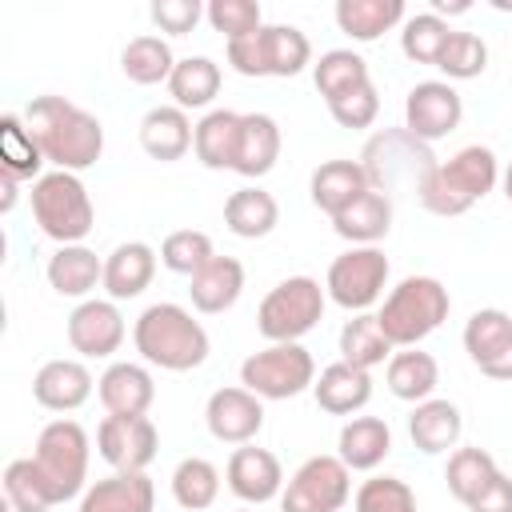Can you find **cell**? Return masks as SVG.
<instances>
[{"label": "cell", "mask_w": 512, "mask_h": 512, "mask_svg": "<svg viewBox=\"0 0 512 512\" xmlns=\"http://www.w3.org/2000/svg\"><path fill=\"white\" fill-rule=\"evenodd\" d=\"M24 120L40 140L44 160L60 172L80 176L104 156V124L64 96H32V104L24 108Z\"/></svg>", "instance_id": "6da1fadb"}, {"label": "cell", "mask_w": 512, "mask_h": 512, "mask_svg": "<svg viewBox=\"0 0 512 512\" xmlns=\"http://www.w3.org/2000/svg\"><path fill=\"white\" fill-rule=\"evenodd\" d=\"M132 344H136L140 360L160 372H192L208 360V348H212L208 328L184 304H172V300L148 304L136 316Z\"/></svg>", "instance_id": "7a4b0ae2"}, {"label": "cell", "mask_w": 512, "mask_h": 512, "mask_svg": "<svg viewBox=\"0 0 512 512\" xmlns=\"http://www.w3.org/2000/svg\"><path fill=\"white\" fill-rule=\"evenodd\" d=\"M496 184H500V160H496V152L488 144H464L456 156L440 160L424 176L416 200L432 216H464Z\"/></svg>", "instance_id": "3957f363"}, {"label": "cell", "mask_w": 512, "mask_h": 512, "mask_svg": "<svg viewBox=\"0 0 512 512\" xmlns=\"http://www.w3.org/2000/svg\"><path fill=\"white\" fill-rule=\"evenodd\" d=\"M452 312V296L436 276H404L396 288L384 292L380 304V328L392 340V348H420L424 336H432Z\"/></svg>", "instance_id": "277c9868"}, {"label": "cell", "mask_w": 512, "mask_h": 512, "mask_svg": "<svg viewBox=\"0 0 512 512\" xmlns=\"http://www.w3.org/2000/svg\"><path fill=\"white\" fill-rule=\"evenodd\" d=\"M28 204H32V220L36 228L56 240V248L64 244H84V236L96 228V208H92V196L84 188V180L76 172H44L32 192H28Z\"/></svg>", "instance_id": "5b68a950"}, {"label": "cell", "mask_w": 512, "mask_h": 512, "mask_svg": "<svg viewBox=\"0 0 512 512\" xmlns=\"http://www.w3.org/2000/svg\"><path fill=\"white\" fill-rule=\"evenodd\" d=\"M88 460H92V440L76 420L60 416V420H48L40 428L36 448H32V464H36L52 504H68V500L84 496Z\"/></svg>", "instance_id": "8992f818"}, {"label": "cell", "mask_w": 512, "mask_h": 512, "mask_svg": "<svg viewBox=\"0 0 512 512\" xmlns=\"http://www.w3.org/2000/svg\"><path fill=\"white\" fill-rule=\"evenodd\" d=\"M440 160L432 156V144L416 140L408 128H380L376 136H368L364 152H360V168L368 176V184L384 196H392L400 184H408L412 192H420L424 176L436 168Z\"/></svg>", "instance_id": "52a82bcc"}, {"label": "cell", "mask_w": 512, "mask_h": 512, "mask_svg": "<svg viewBox=\"0 0 512 512\" xmlns=\"http://www.w3.org/2000/svg\"><path fill=\"white\" fill-rule=\"evenodd\" d=\"M328 308V292L320 288L316 276H288L276 288H268V296L256 308V332L268 344H300V336H308Z\"/></svg>", "instance_id": "ba28073f"}, {"label": "cell", "mask_w": 512, "mask_h": 512, "mask_svg": "<svg viewBox=\"0 0 512 512\" xmlns=\"http://www.w3.org/2000/svg\"><path fill=\"white\" fill-rule=\"evenodd\" d=\"M224 56L240 76H300L312 64V44L296 24H264L244 40H228Z\"/></svg>", "instance_id": "9c48e42d"}, {"label": "cell", "mask_w": 512, "mask_h": 512, "mask_svg": "<svg viewBox=\"0 0 512 512\" xmlns=\"http://www.w3.org/2000/svg\"><path fill=\"white\" fill-rule=\"evenodd\" d=\"M240 384L260 400H292L316 384V360L304 344H268L240 364Z\"/></svg>", "instance_id": "30bf717a"}, {"label": "cell", "mask_w": 512, "mask_h": 512, "mask_svg": "<svg viewBox=\"0 0 512 512\" xmlns=\"http://www.w3.org/2000/svg\"><path fill=\"white\" fill-rule=\"evenodd\" d=\"M352 500V472L340 456H308L280 492V512H340Z\"/></svg>", "instance_id": "8fae6325"}, {"label": "cell", "mask_w": 512, "mask_h": 512, "mask_svg": "<svg viewBox=\"0 0 512 512\" xmlns=\"http://www.w3.org/2000/svg\"><path fill=\"white\" fill-rule=\"evenodd\" d=\"M388 256L380 248H348L328 264L324 276V292L332 304H340L348 316L368 312L384 288H388Z\"/></svg>", "instance_id": "7c38bea8"}, {"label": "cell", "mask_w": 512, "mask_h": 512, "mask_svg": "<svg viewBox=\"0 0 512 512\" xmlns=\"http://www.w3.org/2000/svg\"><path fill=\"white\" fill-rule=\"evenodd\" d=\"M160 432L152 416H104L96 428V452L112 472H144L156 460Z\"/></svg>", "instance_id": "4fadbf2b"}, {"label": "cell", "mask_w": 512, "mask_h": 512, "mask_svg": "<svg viewBox=\"0 0 512 512\" xmlns=\"http://www.w3.org/2000/svg\"><path fill=\"white\" fill-rule=\"evenodd\" d=\"M464 120V100L460 92L448 84V80H420L408 88L404 96V128L432 144V140H444L448 132H456Z\"/></svg>", "instance_id": "5bb4252c"}, {"label": "cell", "mask_w": 512, "mask_h": 512, "mask_svg": "<svg viewBox=\"0 0 512 512\" xmlns=\"http://www.w3.org/2000/svg\"><path fill=\"white\" fill-rule=\"evenodd\" d=\"M204 424L212 432V440L220 444H252L264 428V400L256 392H248L244 384H228V388H216L204 404Z\"/></svg>", "instance_id": "9a60e30c"}, {"label": "cell", "mask_w": 512, "mask_h": 512, "mask_svg": "<svg viewBox=\"0 0 512 512\" xmlns=\"http://www.w3.org/2000/svg\"><path fill=\"white\" fill-rule=\"evenodd\" d=\"M68 344L72 352H80L84 360H108L112 352H120L124 344V316L116 308V300H80L72 312H68Z\"/></svg>", "instance_id": "2e32d148"}, {"label": "cell", "mask_w": 512, "mask_h": 512, "mask_svg": "<svg viewBox=\"0 0 512 512\" xmlns=\"http://www.w3.org/2000/svg\"><path fill=\"white\" fill-rule=\"evenodd\" d=\"M464 352L488 380H512V316L504 308H480L464 324Z\"/></svg>", "instance_id": "e0dca14e"}, {"label": "cell", "mask_w": 512, "mask_h": 512, "mask_svg": "<svg viewBox=\"0 0 512 512\" xmlns=\"http://www.w3.org/2000/svg\"><path fill=\"white\" fill-rule=\"evenodd\" d=\"M224 480H228L232 496L244 500V504H268V500H276V496L284 492V484H288V480H284V468H280V460H276V452L256 448V444L232 448L228 468H224Z\"/></svg>", "instance_id": "ac0fdd59"}, {"label": "cell", "mask_w": 512, "mask_h": 512, "mask_svg": "<svg viewBox=\"0 0 512 512\" xmlns=\"http://www.w3.org/2000/svg\"><path fill=\"white\" fill-rule=\"evenodd\" d=\"M96 396L108 416H144L156 400V380H152L148 364L112 360L96 380Z\"/></svg>", "instance_id": "d6986e66"}, {"label": "cell", "mask_w": 512, "mask_h": 512, "mask_svg": "<svg viewBox=\"0 0 512 512\" xmlns=\"http://www.w3.org/2000/svg\"><path fill=\"white\" fill-rule=\"evenodd\" d=\"M92 388H96V380H92L88 364L84 360H68V356L40 364V372L32 376V396L48 412H76V408H84Z\"/></svg>", "instance_id": "ffe728a7"}, {"label": "cell", "mask_w": 512, "mask_h": 512, "mask_svg": "<svg viewBox=\"0 0 512 512\" xmlns=\"http://www.w3.org/2000/svg\"><path fill=\"white\" fill-rule=\"evenodd\" d=\"M48 288L68 300H92V288H104V260L88 244H64L48 256Z\"/></svg>", "instance_id": "44dd1931"}, {"label": "cell", "mask_w": 512, "mask_h": 512, "mask_svg": "<svg viewBox=\"0 0 512 512\" xmlns=\"http://www.w3.org/2000/svg\"><path fill=\"white\" fill-rule=\"evenodd\" d=\"M156 260H160V252L152 244H144V240L116 244L108 252V260H104V292H108V300H116V304L120 300H136L152 284Z\"/></svg>", "instance_id": "7402d4cb"}, {"label": "cell", "mask_w": 512, "mask_h": 512, "mask_svg": "<svg viewBox=\"0 0 512 512\" xmlns=\"http://www.w3.org/2000/svg\"><path fill=\"white\" fill-rule=\"evenodd\" d=\"M152 508H156V488L144 472H108L84 488L76 512H152Z\"/></svg>", "instance_id": "603a6c76"}, {"label": "cell", "mask_w": 512, "mask_h": 512, "mask_svg": "<svg viewBox=\"0 0 512 512\" xmlns=\"http://www.w3.org/2000/svg\"><path fill=\"white\" fill-rule=\"evenodd\" d=\"M280 148H284V136L268 112H240V144H236L232 172H240L244 180H260L276 168Z\"/></svg>", "instance_id": "cb8c5ba5"}, {"label": "cell", "mask_w": 512, "mask_h": 512, "mask_svg": "<svg viewBox=\"0 0 512 512\" xmlns=\"http://www.w3.org/2000/svg\"><path fill=\"white\" fill-rule=\"evenodd\" d=\"M312 396L328 416H356L372 400V372L348 360H332L328 368H320Z\"/></svg>", "instance_id": "d4e9b609"}, {"label": "cell", "mask_w": 512, "mask_h": 512, "mask_svg": "<svg viewBox=\"0 0 512 512\" xmlns=\"http://www.w3.org/2000/svg\"><path fill=\"white\" fill-rule=\"evenodd\" d=\"M192 136H196V124L188 120L184 108L176 104H156L144 112L140 120V148L160 160V164H172V160H184L188 148H192Z\"/></svg>", "instance_id": "484cf974"}, {"label": "cell", "mask_w": 512, "mask_h": 512, "mask_svg": "<svg viewBox=\"0 0 512 512\" xmlns=\"http://www.w3.org/2000/svg\"><path fill=\"white\" fill-rule=\"evenodd\" d=\"M368 188H372V184H368L360 160H324V164L312 172V180H308V196H312V204H316L328 220L340 216L348 204H356Z\"/></svg>", "instance_id": "4316f807"}, {"label": "cell", "mask_w": 512, "mask_h": 512, "mask_svg": "<svg viewBox=\"0 0 512 512\" xmlns=\"http://www.w3.org/2000/svg\"><path fill=\"white\" fill-rule=\"evenodd\" d=\"M244 292V264L236 256H212L192 280H188V296L192 308L204 316H220L228 312Z\"/></svg>", "instance_id": "83f0119b"}, {"label": "cell", "mask_w": 512, "mask_h": 512, "mask_svg": "<svg viewBox=\"0 0 512 512\" xmlns=\"http://www.w3.org/2000/svg\"><path fill=\"white\" fill-rule=\"evenodd\" d=\"M392 452V428L380 416H348L336 436V456L348 464V472H372Z\"/></svg>", "instance_id": "f1b7e54d"}, {"label": "cell", "mask_w": 512, "mask_h": 512, "mask_svg": "<svg viewBox=\"0 0 512 512\" xmlns=\"http://www.w3.org/2000/svg\"><path fill=\"white\" fill-rule=\"evenodd\" d=\"M460 432H464V416L452 400H420L412 404V416H408V436L412 444L424 452V456H440L448 448L460 444Z\"/></svg>", "instance_id": "f546056e"}, {"label": "cell", "mask_w": 512, "mask_h": 512, "mask_svg": "<svg viewBox=\"0 0 512 512\" xmlns=\"http://www.w3.org/2000/svg\"><path fill=\"white\" fill-rule=\"evenodd\" d=\"M332 232L348 240L352 248H376L392 232V196L368 188L356 204H348L340 216H332Z\"/></svg>", "instance_id": "4dcf8cb0"}, {"label": "cell", "mask_w": 512, "mask_h": 512, "mask_svg": "<svg viewBox=\"0 0 512 512\" xmlns=\"http://www.w3.org/2000/svg\"><path fill=\"white\" fill-rule=\"evenodd\" d=\"M384 380L396 400L420 404V400H432V392L440 384V364L424 348H396L392 360L384 364Z\"/></svg>", "instance_id": "1f68e13d"}, {"label": "cell", "mask_w": 512, "mask_h": 512, "mask_svg": "<svg viewBox=\"0 0 512 512\" xmlns=\"http://www.w3.org/2000/svg\"><path fill=\"white\" fill-rule=\"evenodd\" d=\"M236 144H240V112L232 108H208L196 120V136H192V152L204 168L212 172H232L236 164Z\"/></svg>", "instance_id": "d6a6232c"}, {"label": "cell", "mask_w": 512, "mask_h": 512, "mask_svg": "<svg viewBox=\"0 0 512 512\" xmlns=\"http://www.w3.org/2000/svg\"><path fill=\"white\" fill-rule=\"evenodd\" d=\"M280 224V204L260 184H244L224 200V228L240 240H264Z\"/></svg>", "instance_id": "836d02e7"}, {"label": "cell", "mask_w": 512, "mask_h": 512, "mask_svg": "<svg viewBox=\"0 0 512 512\" xmlns=\"http://www.w3.org/2000/svg\"><path fill=\"white\" fill-rule=\"evenodd\" d=\"M332 16H336V28L360 44H372L408 20L404 0H336Z\"/></svg>", "instance_id": "e575fe53"}, {"label": "cell", "mask_w": 512, "mask_h": 512, "mask_svg": "<svg viewBox=\"0 0 512 512\" xmlns=\"http://www.w3.org/2000/svg\"><path fill=\"white\" fill-rule=\"evenodd\" d=\"M48 160L40 152V140L32 136L24 112H4L0 116V172L12 176V180H40Z\"/></svg>", "instance_id": "d590c367"}, {"label": "cell", "mask_w": 512, "mask_h": 512, "mask_svg": "<svg viewBox=\"0 0 512 512\" xmlns=\"http://www.w3.org/2000/svg\"><path fill=\"white\" fill-rule=\"evenodd\" d=\"M220 84H224V72L212 56H184V60H176V68L168 76L172 104L184 108V112L208 108L220 96Z\"/></svg>", "instance_id": "8d00e7d4"}, {"label": "cell", "mask_w": 512, "mask_h": 512, "mask_svg": "<svg viewBox=\"0 0 512 512\" xmlns=\"http://www.w3.org/2000/svg\"><path fill=\"white\" fill-rule=\"evenodd\" d=\"M392 340L384 336L380 328V316L376 312H356L344 320L340 328V360L356 364V368H376V364H388L392 360Z\"/></svg>", "instance_id": "74e56055"}, {"label": "cell", "mask_w": 512, "mask_h": 512, "mask_svg": "<svg viewBox=\"0 0 512 512\" xmlns=\"http://www.w3.org/2000/svg\"><path fill=\"white\" fill-rule=\"evenodd\" d=\"M172 68H176L172 44H168L164 36H152V32L132 36V40L124 44V52H120V72H124L132 84H140V88L168 84Z\"/></svg>", "instance_id": "f35d334b"}, {"label": "cell", "mask_w": 512, "mask_h": 512, "mask_svg": "<svg viewBox=\"0 0 512 512\" xmlns=\"http://www.w3.org/2000/svg\"><path fill=\"white\" fill-rule=\"evenodd\" d=\"M312 84L328 104V100H336L360 84H372V72H368V60L360 52L328 48V52H320V60H312Z\"/></svg>", "instance_id": "ab89813d"}, {"label": "cell", "mask_w": 512, "mask_h": 512, "mask_svg": "<svg viewBox=\"0 0 512 512\" xmlns=\"http://www.w3.org/2000/svg\"><path fill=\"white\" fill-rule=\"evenodd\" d=\"M496 472H500V464H496V456L488 448H452L444 480H448V492L468 508L492 484Z\"/></svg>", "instance_id": "60d3db41"}, {"label": "cell", "mask_w": 512, "mask_h": 512, "mask_svg": "<svg viewBox=\"0 0 512 512\" xmlns=\"http://www.w3.org/2000/svg\"><path fill=\"white\" fill-rule=\"evenodd\" d=\"M220 496V468L204 456H184L172 468V500L188 512H204L212 508Z\"/></svg>", "instance_id": "b9f144b4"}, {"label": "cell", "mask_w": 512, "mask_h": 512, "mask_svg": "<svg viewBox=\"0 0 512 512\" xmlns=\"http://www.w3.org/2000/svg\"><path fill=\"white\" fill-rule=\"evenodd\" d=\"M448 36H452L448 20H440L436 12H416V16H408V20L400 24V52H404L412 64H432V68H436V60H440Z\"/></svg>", "instance_id": "7bdbcfd3"}, {"label": "cell", "mask_w": 512, "mask_h": 512, "mask_svg": "<svg viewBox=\"0 0 512 512\" xmlns=\"http://www.w3.org/2000/svg\"><path fill=\"white\" fill-rule=\"evenodd\" d=\"M212 256H216L212 236L200 232V228H176V232H168L164 244H160V264H164L168 272H176V276H188V280H192Z\"/></svg>", "instance_id": "ee69618b"}, {"label": "cell", "mask_w": 512, "mask_h": 512, "mask_svg": "<svg viewBox=\"0 0 512 512\" xmlns=\"http://www.w3.org/2000/svg\"><path fill=\"white\" fill-rule=\"evenodd\" d=\"M436 68L444 72L448 84H452V80H476V76H484V68H488V44H484L476 32H456V28H452V36H448V44H444Z\"/></svg>", "instance_id": "f6af8a7d"}, {"label": "cell", "mask_w": 512, "mask_h": 512, "mask_svg": "<svg viewBox=\"0 0 512 512\" xmlns=\"http://www.w3.org/2000/svg\"><path fill=\"white\" fill-rule=\"evenodd\" d=\"M4 496H8L12 512H48V508H56L40 472H36V464H32V456H20L4 468Z\"/></svg>", "instance_id": "bcb514c9"}, {"label": "cell", "mask_w": 512, "mask_h": 512, "mask_svg": "<svg viewBox=\"0 0 512 512\" xmlns=\"http://www.w3.org/2000/svg\"><path fill=\"white\" fill-rule=\"evenodd\" d=\"M352 512H416V492L400 476H368L352 496Z\"/></svg>", "instance_id": "7dc6e473"}, {"label": "cell", "mask_w": 512, "mask_h": 512, "mask_svg": "<svg viewBox=\"0 0 512 512\" xmlns=\"http://www.w3.org/2000/svg\"><path fill=\"white\" fill-rule=\"evenodd\" d=\"M204 20L212 24V32L224 36V44L228 40H244V36L264 28V12H260L256 0H212L204 8Z\"/></svg>", "instance_id": "c3c4849f"}, {"label": "cell", "mask_w": 512, "mask_h": 512, "mask_svg": "<svg viewBox=\"0 0 512 512\" xmlns=\"http://www.w3.org/2000/svg\"><path fill=\"white\" fill-rule=\"evenodd\" d=\"M328 112L340 128H372L380 116V92H376V84H360V88L328 100Z\"/></svg>", "instance_id": "681fc988"}, {"label": "cell", "mask_w": 512, "mask_h": 512, "mask_svg": "<svg viewBox=\"0 0 512 512\" xmlns=\"http://www.w3.org/2000/svg\"><path fill=\"white\" fill-rule=\"evenodd\" d=\"M148 16H152V24H156L160 32H168V36H188V32L204 20V4H200V0H156V4L148 8Z\"/></svg>", "instance_id": "f907efd6"}, {"label": "cell", "mask_w": 512, "mask_h": 512, "mask_svg": "<svg viewBox=\"0 0 512 512\" xmlns=\"http://www.w3.org/2000/svg\"><path fill=\"white\" fill-rule=\"evenodd\" d=\"M468 512H512V476L496 472L492 484L468 504Z\"/></svg>", "instance_id": "816d5d0a"}, {"label": "cell", "mask_w": 512, "mask_h": 512, "mask_svg": "<svg viewBox=\"0 0 512 512\" xmlns=\"http://www.w3.org/2000/svg\"><path fill=\"white\" fill-rule=\"evenodd\" d=\"M428 12H436L440 20H444V16H460V12H472V0H432Z\"/></svg>", "instance_id": "f5cc1de1"}, {"label": "cell", "mask_w": 512, "mask_h": 512, "mask_svg": "<svg viewBox=\"0 0 512 512\" xmlns=\"http://www.w3.org/2000/svg\"><path fill=\"white\" fill-rule=\"evenodd\" d=\"M500 188H504V200L512 204V160H508V168L500 172Z\"/></svg>", "instance_id": "db71d44e"}, {"label": "cell", "mask_w": 512, "mask_h": 512, "mask_svg": "<svg viewBox=\"0 0 512 512\" xmlns=\"http://www.w3.org/2000/svg\"><path fill=\"white\" fill-rule=\"evenodd\" d=\"M232 512H256V508H232Z\"/></svg>", "instance_id": "11a10c76"}]
</instances>
